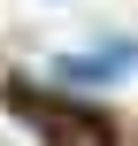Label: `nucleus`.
<instances>
[{"mask_svg": "<svg viewBox=\"0 0 138 146\" xmlns=\"http://www.w3.org/2000/svg\"><path fill=\"white\" fill-rule=\"evenodd\" d=\"M61 69H69V77H131V69H138V46H100V54H69Z\"/></svg>", "mask_w": 138, "mask_h": 146, "instance_id": "1", "label": "nucleus"}]
</instances>
